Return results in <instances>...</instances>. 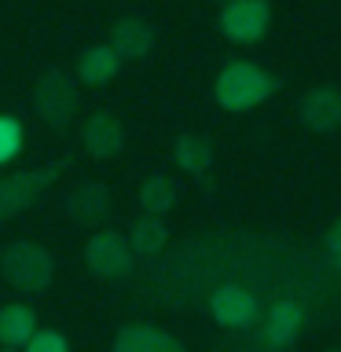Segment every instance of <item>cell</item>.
<instances>
[{
	"instance_id": "cell-1",
	"label": "cell",
	"mask_w": 341,
	"mask_h": 352,
	"mask_svg": "<svg viewBox=\"0 0 341 352\" xmlns=\"http://www.w3.org/2000/svg\"><path fill=\"white\" fill-rule=\"evenodd\" d=\"M272 92H275V77L264 74L261 66L246 63V59L228 63L224 70L217 74V85H213L217 103L224 107V110H235V114H239V110L261 107Z\"/></svg>"
},
{
	"instance_id": "cell-2",
	"label": "cell",
	"mask_w": 341,
	"mask_h": 352,
	"mask_svg": "<svg viewBox=\"0 0 341 352\" xmlns=\"http://www.w3.org/2000/svg\"><path fill=\"white\" fill-rule=\"evenodd\" d=\"M0 272H4V279L15 286V290L41 294V290H48V283L55 275V261L44 246L22 239V242H11V246L0 253Z\"/></svg>"
},
{
	"instance_id": "cell-3",
	"label": "cell",
	"mask_w": 341,
	"mask_h": 352,
	"mask_svg": "<svg viewBox=\"0 0 341 352\" xmlns=\"http://www.w3.org/2000/svg\"><path fill=\"white\" fill-rule=\"evenodd\" d=\"M33 110L48 121L52 129H66L77 114V85L70 74H63L59 66L41 74L37 88H33Z\"/></svg>"
},
{
	"instance_id": "cell-4",
	"label": "cell",
	"mask_w": 341,
	"mask_h": 352,
	"mask_svg": "<svg viewBox=\"0 0 341 352\" xmlns=\"http://www.w3.org/2000/svg\"><path fill=\"white\" fill-rule=\"evenodd\" d=\"M272 26V4L268 0H231L220 11V30L235 44H257Z\"/></svg>"
},
{
	"instance_id": "cell-5",
	"label": "cell",
	"mask_w": 341,
	"mask_h": 352,
	"mask_svg": "<svg viewBox=\"0 0 341 352\" xmlns=\"http://www.w3.org/2000/svg\"><path fill=\"white\" fill-rule=\"evenodd\" d=\"M132 257L136 253H132L129 239H121L118 231H96L85 246V264L99 279H121V275H129Z\"/></svg>"
},
{
	"instance_id": "cell-6",
	"label": "cell",
	"mask_w": 341,
	"mask_h": 352,
	"mask_svg": "<svg viewBox=\"0 0 341 352\" xmlns=\"http://www.w3.org/2000/svg\"><path fill=\"white\" fill-rule=\"evenodd\" d=\"M63 169H66V162H55V165H44V169H30V173L0 180V220L22 213V209H26Z\"/></svg>"
},
{
	"instance_id": "cell-7",
	"label": "cell",
	"mask_w": 341,
	"mask_h": 352,
	"mask_svg": "<svg viewBox=\"0 0 341 352\" xmlns=\"http://www.w3.org/2000/svg\"><path fill=\"white\" fill-rule=\"evenodd\" d=\"M297 114H301V125L308 132L341 129V88H334V85L308 88L301 96V103H297Z\"/></svg>"
},
{
	"instance_id": "cell-8",
	"label": "cell",
	"mask_w": 341,
	"mask_h": 352,
	"mask_svg": "<svg viewBox=\"0 0 341 352\" xmlns=\"http://www.w3.org/2000/svg\"><path fill=\"white\" fill-rule=\"evenodd\" d=\"M81 140H85V151L92 154V158H114V154H121V147H125V125H121L114 114L99 110V114H92L85 121Z\"/></svg>"
},
{
	"instance_id": "cell-9",
	"label": "cell",
	"mask_w": 341,
	"mask_h": 352,
	"mask_svg": "<svg viewBox=\"0 0 341 352\" xmlns=\"http://www.w3.org/2000/svg\"><path fill=\"white\" fill-rule=\"evenodd\" d=\"M209 308H213V319L220 327H250L257 319V297L242 286H220L209 297Z\"/></svg>"
},
{
	"instance_id": "cell-10",
	"label": "cell",
	"mask_w": 341,
	"mask_h": 352,
	"mask_svg": "<svg viewBox=\"0 0 341 352\" xmlns=\"http://www.w3.org/2000/svg\"><path fill=\"white\" fill-rule=\"evenodd\" d=\"M110 48L118 52V59H143L154 48V30L143 19H118L110 26Z\"/></svg>"
},
{
	"instance_id": "cell-11",
	"label": "cell",
	"mask_w": 341,
	"mask_h": 352,
	"mask_svg": "<svg viewBox=\"0 0 341 352\" xmlns=\"http://www.w3.org/2000/svg\"><path fill=\"white\" fill-rule=\"evenodd\" d=\"M110 352H187V349L173 334H165V330L147 327V323H136V327L118 330L114 349H110Z\"/></svg>"
},
{
	"instance_id": "cell-12",
	"label": "cell",
	"mask_w": 341,
	"mask_h": 352,
	"mask_svg": "<svg viewBox=\"0 0 341 352\" xmlns=\"http://www.w3.org/2000/svg\"><path fill=\"white\" fill-rule=\"evenodd\" d=\"M301 323H305V312L297 301H275L268 319H264V341L275 349H286L294 345L297 334H301Z\"/></svg>"
},
{
	"instance_id": "cell-13",
	"label": "cell",
	"mask_w": 341,
	"mask_h": 352,
	"mask_svg": "<svg viewBox=\"0 0 341 352\" xmlns=\"http://www.w3.org/2000/svg\"><path fill=\"white\" fill-rule=\"evenodd\" d=\"M121 70V59H118V52L110 48V44H92V48H85L81 52V59H77V77H81L85 85H107V81H114Z\"/></svg>"
},
{
	"instance_id": "cell-14",
	"label": "cell",
	"mask_w": 341,
	"mask_h": 352,
	"mask_svg": "<svg viewBox=\"0 0 341 352\" xmlns=\"http://www.w3.org/2000/svg\"><path fill=\"white\" fill-rule=\"evenodd\" d=\"M66 209H70V217L81 220V224H99V220L110 213V191L96 180L81 184L70 198H66Z\"/></svg>"
},
{
	"instance_id": "cell-15",
	"label": "cell",
	"mask_w": 341,
	"mask_h": 352,
	"mask_svg": "<svg viewBox=\"0 0 341 352\" xmlns=\"http://www.w3.org/2000/svg\"><path fill=\"white\" fill-rule=\"evenodd\" d=\"M37 334V316L26 305H4L0 308V341L8 349H19Z\"/></svg>"
},
{
	"instance_id": "cell-16",
	"label": "cell",
	"mask_w": 341,
	"mask_h": 352,
	"mask_svg": "<svg viewBox=\"0 0 341 352\" xmlns=\"http://www.w3.org/2000/svg\"><path fill=\"white\" fill-rule=\"evenodd\" d=\"M173 158L184 173L202 176L209 165H213V143L206 136H195V132H184V136H176V143H173Z\"/></svg>"
},
{
	"instance_id": "cell-17",
	"label": "cell",
	"mask_w": 341,
	"mask_h": 352,
	"mask_svg": "<svg viewBox=\"0 0 341 352\" xmlns=\"http://www.w3.org/2000/svg\"><path fill=\"white\" fill-rule=\"evenodd\" d=\"M140 206L147 217H162L176 206V180L165 173H154L140 184Z\"/></svg>"
},
{
	"instance_id": "cell-18",
	"label": "cell",
	"mask_w": 341,
	"mask_h": 352,
	"mask_svg": "<svg viewBox=\"0 0 341 352\" xmlns=\"http://www.w3.org/2000/svg\"><path fill=\"white\" fill-rule=\"evenodd\" d=\"M165 242H169V228H165L162 217H147V213H143L136 224H132V231H129V246H132V253H143V257L158 253Z\"/></svg>"
},
{
	"instance_id": "cell-19",
	"label": "cell",
	"mask_w": 341,
	"mask_h": 352,
	"mask_svg": "<svg viewBox=\"0 0 341 352\" xmlns=\"http://www.w3.org/2000/svg\"><path fill=\"white\" fill-rule=\"evenodd\" d=\"M19 147H22V125H19L15 118L0 114V165L15 158Z\"/></svg>"
},
{
	"instance_id": "cell-20",
	"label": "cell",
	"mask_w": 341,
	"mask_h": 352,
	"mask_svg": "<svg viewBox=\"0 0 341 352\" xmlns=\"http://www.w3.org/2000/svg\"><path fill=\"white\" fill-rule=\"evenodd\" d=\"M26 352H70V345H66V338L59 330H37L26 341Z\"/></svg>"
},
{
	"instance_id": "cell-21",
	"label": "cell",
	"mask_w": 341,
	"mask_h": 352,
	"mask_svg": "<svg viewBox=\"0 0 341 352\" xmlns=\"http://www.w3.org/2000/svg\"><path fill=\"white\" fill-rule=\"evenodd\" d=\"M327 250H330V257L341 264V220H334V228L327 231Z\"/></svg>"
},
{
	"instance_id": "cell-22",
	"label": "cell",
	"mask_w": 341,
	"mask_h": 352,
	"mask_svg": "<svg viewBox=\"0 0 341 352\" xmlns=\"http://www.w3.org/2000/svg\"><path fill=\"white\" fill-rule=\"evenodd\" d=\"M330 352H341V349H330Z\"/></svg>"
},
{
	"instance_id": "cell-23",
	"label": "cell",
	"mask_w": 341,
	"mask_h": 352,
	"mask_svg": "<svg viewBox=\"0 0 341 352\" xmlns=\"http://www.w3.org/2000/svg\"><path fill=\"white\" fill-rule=\"evenodd\" d=\"M224 4H231V0H224Z\"/></svg>"
},
{
	"instance_id": "cell-24",
	"label": "cell",
	"mask_w": 341,
	"mask_h": 352,
	"mask_svg": "<svg viewBox=\"0 0 341 352\" xmlns=\"http://www.w3.org/2000/svg\"><path fill=\"white\" fill-rule=\"evenodd\" d=\"M4 352H11V349H4Z\"/></svg>"
}]
</instances>
